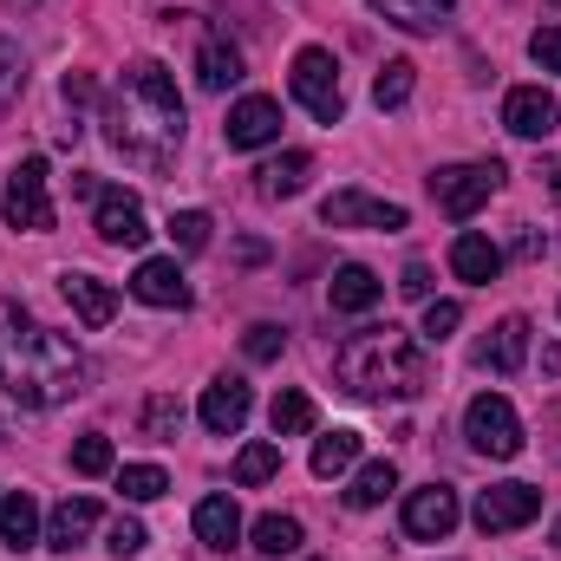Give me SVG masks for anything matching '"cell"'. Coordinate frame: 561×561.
I'll return each instance as SVG.
<instances>
[{"label":"cell","mask_w":561,"mask_h":561,"mask_svg":"<svg viewBox=\"0 0 561 561\" xmlns=\"http://www.w3.org/2000/svg\"><path fill=\"white\" fill-rule=\"evenodd\" d=\"M0 392L26 412H53L85 392V353L66 333L39 327L20 300H0Z\"/></svg>","instance_id":"6da1fadb"},{"label":"cell","mask_w":561,"mask_h":561,"mask_svg":"<svg viewBox=\"0 0 561 561\" xmlns=\"http://www.w3.org/2000/svg\"><path fill=\"white\" fill-rule=\"evenodd\" d=\"M105 138L144 170H170L183 150V99L163 59H131L105 99Z\"/></svg>","instance_id":"7a4b0ae2"},{"label":"cell","mask_w":561,"mask_h":561,"mask_svg":"<svg viewBox=\"0 0 561 561\" xmlns=\"http://www.w3.org/2000/svg\"><path fill=\"white\" fill-rule=\"evenodd\" d=\"M333 379H340V392H353V399H366V405H386V399H424L431 392V359H424V346L412 333H399V327H366V333H353L346 346H340V359H333Z\"/></svg>","instance_id":"3957f363"},{"label":"cell","mask_w":561,"mask_h":561,"mask_svg":"<svg viewBox=\"0 0 561 561\" xmlns=\"http://www.w3.org/2000/svg\"><path fill=\"white\" fill-rule=\"evenodd\" d=\"M503 163L496 157H483V163H444V170H431V196H437V209L450 216V222H470L496 190H503Z\"/></svg>","instance_id":"277c9868"},{"label":"cell","mask_w":561,"mask_h":561,"mask_svg":"<svg viewBox=\"0 0 561 561\" xmlns=\"http://www.w3.org/2000/svg\"><path fill=\"white\" fill-rule=\"evenodd\" d=\"M0 216H7V229H26V236H39V229H53V190H46V157H20L13 170H7V190H0Z\"/></svg>","instance_id":"5b68a950"},{"label":"cell","mask_w":561,"mask_h":561,"mask_svg":"<svg viewBox=\"0 0 561 561\" xmlns=\"http://www.w3.org/2000/svg\"><path fill=\"white\" fill-rule=\"evenodd\" d=\"M287 85H294V99H300L320 125H340L346 92H340V66H333V53H327V46H300V53H294Z\"/></svg>","instance_id":"8992f818"},{"label":"cell","mask_w":561,"mask_h":561,"mask_svg":"<svg viewBox=\"0 0 561 561\" xmlns=\"http://www.w3.org/2000/svg\"><path fill=\"white\" fill-rule=\"evenodd\" d=\"M463 437H470V450H483V457L503 463V457L523 450V419H516V405L503 392H477L470 412H463Z\"/></svg>","instance_id":"52a82bcc"},{"label":"cell","mask_w":561,"mask_h":561,"mask_svg":"<svg viewBox=\"0 0 561 561\" xmlns=\"http://www.w3.org/2000/svg\"><path fill=\"white\" fill-rule=\"evenodd\" d=\"M536 516H542V490H536V483H496V490H483L477 510H470V523H477L483 536H510V529H523V523H536Z\"/></svg>","instance_id":"ba28073f"},{"label":"cell","mask_w":561,"mask_h":561,"mask_svg":"<svg viewBox=\"0 0 561 561\" xmlns=\"http://www.w3.org/2000/svg\"><path fill=\"white\" fill-rule=\"evenodd\" d=\"M320 222L327 229H405L412 216H405V203H379L366 190H333L320 203Z\"/></svg>","instance_id":"9c48e42d"},{"label":"cell","mask_w":561,"mask_h":561,"mask_svg":"<svg viewBox=\"0 0 561 561\" xmlns=\"http://www.w3.org/2000/svg\"><path fill=\"white\" fill-rule=\"evenodd\" d=\"M457 490L450 483H424V490H412L405 496V536L412 542H444L450 529H457Z\"/></svg>","instance_id":"30bf717a"},{"label":"cell","mask_w":561,"mask_h":561,"mask_svg":"<svg viewBox=\"0 0 561 561\" xmlns=\"http://www.w3.org/2000/svg\"><path fill=\"white\" fill-rule=\"evenodd\" d=\"M92 229H99V242H112V249H144V242H150L144 203L131 196V190H99V216H92Z\"/></svg>","instance_id":"8fae6325"},{"label":"cell","mask_w":561,"mask_h":561,"mask_svg":"<svg viewBox=\"0 0 561 561\" xmlns=\"http://www.w3.org/2000/svg\"><path fill=\"white\" fill-rule=\"evenodd\" d=\"M222 138H229V150H262V144H275L280 138V105H275V99H262V92L236 99V105H229Z\"/></svg>","instance_id":"7c38bea8"},{"label":"cell","mask_w":561,"mask_h":561,"mask_svg":"<svg viewBox=\"0 0 561 561\" xmlns=\"http://www.w3.org/2000/svg\"><path fill=\"white\" fill-rule=\"evenodd\" d=\"M249 412H255V392H249V379H209V392H203V405H196V419L209 424L216 437H236L242 424H249Z\"/></svg>","instance_id":"4fadbf2b"},{"label":"cell","mask_w":561,"mask_h":561,"mask_svg":"<svg viewBox=\"0 0 561 561\" xmlns=\"http://www.w3.org/2000/svg\"><path fill=\"white\" fill-rule=\"evenodd\" d=\"M236 79H242V46L222 26H203V39H196V85L203 92H229Z\"/></svg>","instance_id":"5bb4252c"},{"label":"cell","mask_w":561,"mask_h":561,"mask_svg":"<svg viewBox=\"0 0 561 561\" xmlns=\"http://www.w3.org/2000/svg\"><path fill=\"white\" fill-rule=\"evenodd\" d=\"M556 125H561V105L542 85H516V92L503 99V131H516V138H549Z\"/></svg>","instance_id":"9a60e30c"},{"label":"cell","mask_w":561,"mask_h":561,"mask_svg":"<svg viewBox=\"0 0 561 561\" xmlns=\"http://www.w3.org/2000/svg\"><path fill=\"white\" fill-rule=\"evenodd\" d=\"M523 359H529V320H523V313H510V320H496V327H490V340L477 346V366H483V373H496V379H510V373H523Z\"/></svg>","instance_id":"2e32d148"},{"label":"cell","mask_w":561,"mask_h":561,"mask_svg":"<svg viewBox=\"0 0 561 561\" xmlns=\"http://www.w3.org/2000/svg\"><path fill=\"white\" fill-rule=\"evenodd\" d=\"M131 294H138L144 307H170V313H183V307H190V280H183V268H176V262H163V255L138 262Z\"/></svg>","instance_id":"e0dca14e"},{"label":"cell","mask_w":561,"mask_h":561,"mask_svg":"<svg viewBox=\"0 0 561 561\" xmlns=\"http://www.w3.org/2000/svg\"><path fill=\"white\" fill-rule=\"evenodd\" d=\"M450 275H457V280H470V287H490V280L503 275V249H496L490 236L463 229V236L450 242Z\"/></svg>","instance_id":"ac0fdd59"},{"label":"cell","mask_w":561,"mask_h":561,"mask_svg":"<svg viewBox=\"0 0 561 561\" xmlns=\"http://www.w3.org/2000/svg\"><path fill=\"white\" fill-rule=\"evenodd\" d=\"M59 294H66V307H72L85 327H112V313H118V294H112L99 275H79V268H66V275H59Z\"/></svg>","instance_id":"d6986e66"},{"label":"cell","mask_w":561,"mask_h":561,"mask_svg":"<svg viewBox=\"0 0 561 561\" xmlns=\"http://www.w3.org/2000/svg\"><path fill=\"white\" fill-rule=\"evenodd\" d=\"M92 529H99V503H92V496H66V503L53 510V523H46V549L72 556V549H85Z\"/></svg>","instance_id":"ffe728a7"},{"label":"cell","mask_w":561,"mask_h":561,"mask_svg":"<svg viewBox=\"0 0 561 561\" xmlns=\"http://www.w3.org/2000/svg\"><path fill=\"white\" fill-rule=\"evenodd\" d=\"M379 294H386V280L373 275V268H359V262L333 268V280H327L333 313H373V307H379Z\"/></svg>","instance_id":"44dd1931"},{"label":"cell","mask_w":561,"mask_h":561,"mask_svg":"<svg viewBox=\"0 0 561 561\" xmlns=\"http://www.w3.org/2000/svg\"><path fill=\"white\" fill-rule=\"evenodd\" d=\"M196 536H203V549L229 556V549L242 542V510H236V496H203V503H196Z\"/></svg>","instance_id":"7402d4cb"},{"label":"cell","mask_w":561,"mask_h":561,"mask_svg":"<svg viewBox=\"0 0 561 561\" xmlns=\"http://www.w3.org/2000/svg\"><path fill=\"white\" fill-rule=\"evenodd\" d=\"M307 176H313V157H307V150H280L275 163L255 170V190H262L268 203H287V196L307 190Z\"/></svg>","instance_id":"603a6c76"},{"label":"cell","mask_w":561,"mask_h":561,"mask_svg":"<svg viewBox=\"0 0 561 561\" xmlns=\"http://www.w3.org/2000/svg\"><path fill=\"white\" fill-rule=\"evenodd\" d=\"M0 542H7L13 556H26V549L39 542V503H33L26 490L0 496Z\"/></svg>","instance_id":"cb8c5ba5"},{"label":"cell","mask_w":561,"mask_h":561,"mask_svg":"<svg viewBox=\"0 0 561 561\" xmlns=\"http://www.w3.org/2000/svg\"><path fill=\"white\" fill-rule=\"evenodd\" d=\"M300 542H307V529H300L294 516H262V523L249 529V549H262L268 561H287V556H300Z\"/></svg>","instance_id":"d4e9b609"},{"label":"cell","mask_w":561,"mask_h":561,"mask_svg":"<svg viewBox=\"0 0 561 561\" xmlns=\"http://www.w3.org/2000/svg\"><path fill=\"white\" fill-rule=\"evenodd\" d=\"M353 463H359V431H327V437L313 444V477H320V483L346 477Z\"/></svg>","instance_id":"484cf974"},{"label":"cell","mask_w":561,"mask_h":561,"mask_svg":"<svg viewBox=\"0 0 561 561\" xmlns=\"http://www.w3.org/2000/svg\"><path fill=\"white\" fill-rule=\"evenodd\" d=\"M392 490H399V470H392L386 457H373V463H359V477L346 483V503H353V510H379Z\"/></svg>","instance_id":"4316f807"},{"label":"cell","mask_w":561,"mask_h":561,"mask_svg":"<svg viewBox=\"0 0 561 561\" xmlns=\"http://www.w3.org/2000/svg\"><path fill=\"white\" fill-rule=\"evenodd\" d=\"M392 26H405V33H437V20L457 7V0H373Z\"/></svg>","instance_id":"83f0119b"},{"label":"cell","mask_w":561,"mask_h":561,"mask_svg":"<svg viewBox=\"0 0 561 561\" xmlns=\"http://www.w3.org/2000/svg\"><path fill=\"white\" fill-rule=\"evenodd\" d=\"M412 85H419V66H412V59H386L379 79H373V105H379V112H399V105L412 99Z\"/></svg>","instance_id":"f1b7e54d"},{"label":"cell","mask_w":561,"mask_h":561,"mask_svg":"<svg viewBox=\"0 0 561 561\" xmlns=\"http://www.w3.org/2000/svg\"><path fill=\"white\" fill-rule=\"evenodd\" d=\"M268 477H280V444H242V450H236V483L255 490V483H268Z\"/></svg>","instance_id":"f546056e"},{"label":"cell","mask_w":561,"mask_h":561,"mask_svg":"<svg viewBox=\"0 0 561 561\" xmlns=\"http://www.w3.org/2000/svg\"><path fill=\"white\" fill-rule=\"evenodd\" d=\"M268 424H275V437H307V431H313V399H307V392H280Z\"/></svg>","instance_id":"4dcf8cb0"},{"label":"cell","mask_w":561,"mask_h":561,"mask_svg":"<svg viewBox=\"0 0 561 561\" xmlns=\"http://www.w3.org/2000/svg\"><path fill=\"white\" fill-rule=\"evenodd\" d=\"M209 229H216V222H209L203 209H176V216H170V242H176L183 255H203V249H209Z\"/></svg>","instance_id":"1f68e13d"},{"label":"cell","mask_w":561,"mask_h":561,"mask_svg":"<svg viewBox=\"0 0 561 561\" xmlns=\"http://www.w3.org/2000/svg\"><path fill=\"white\" fill-rule=\"evenodd\" d=\"M118 490H125L131 503H157V496L170 490V477H163L157 463H125V470H118Z\"/></svg>","instance_id":"d6a6232c"},{"label":"cell","mask_w":561,"mask_h":561,"mask_svg":"<svg viewBox=\"0 0 561 561\" xmlns=\"http://www.w3.org/2000/svg\"><path fill=\"white\" fill-rule=\"evenodd\" d=\"M20 92H26V53L13 39H0V112H13Z\"/></svg>","instance_id":"836d02e7"},{"label":"cell","mask_w":561,"mask_h":561,"mask_svg":"<svg viewBox=\"0 0 561 561\" xmlns=\"http://www.w3.org/2000/svg\"><path fill=\"white\" fill-rule=\"evenodd\" d=\"M72 470H79V477H105V470H112V437H105V431H85V437L72 444Z\"/></svg>","instance_id":"e575fe53"},{"label":"cell","mask_w":561,"mask_h":561,"mask_svg":"<svg viewBox=\"0 0 561 561\" xmlns=\"http://www.w3.org/2000/svg\"><path fill=\"white\" fill-rule=\"evenodd\" d=\"M176 424H183V405H176L170 392H157V399L144 405V437H157V444H170V437H176Z\"/></svg>","instance_id":"d590c367"},{"label":"cell","mask_w":561,"mask_h":561,"mask_svg":"<svg viewBox=\"0 0 561 561\" xmlns=\"http://www.w3.org/2000/svg\"><path fill=\"white\" fill-rule=\"evenodd\" d=\"M457 320H463V307H457V300H424V340H431V346H444V340H450V333H457Z\"/></svg>","instance_id":"8d00e7d4"},{"label":"cell","mask_w":561,"mask_h":561,"mask_svg":"<svg viewBox=\"0 0 561 561\" xmlns=\"http://www.w3.org/2000/svg\"><path fill=\"white\" fill-rule=\"evenodd\" d=\"M280 346H287V333H280L275 320H255V327L242 333V353H249V359H262V366L280 359Z\"/></svg>","instance_id":"74e56055"},{"label":"cell","mask_w":561,"mask_h":561,"mask_svg":"<svg viewBox=\"0 0 561 561\" xmlns=\"http://www.w3.org/2000/svg\"><path fill=\"white\" fill-rule=\"evenodd\" d=\"M144 542H150V536H144V523H138V516H118V523H112V536H105V549H112L118 561L144 556Z\"/></svg>","instance_id":"f35d334b"},{"label":"cell","mask_w":561,"mask_h":561,"mask_svg":"<svg viewBox=\"0 0 561 561\" xmlns=\"http://www.w3.org/2000/svg\"><path fill=\"white\" fill-rule=\"evenodd\" d=\"M529 59H536L542 72H561V26H536V33H529Z\"/></svg>","instance_id":"ab89813d"},{"label":"cell","mask_w":561,"mask_h":561,"mask_svg":"<svg viewBox=\"0 0 561 561\" xmlns=\"http://www.w3.org/2000/svg\"><path fill=\"white\" fill-rule=\"evenodd\" d=\"M399 294H405V300H431V268H424V262H405V275H399Z\"/></svg>","instance_id":"60d3db41"},{"label":"cell","mask_w":561,"mask_h":561,"mask_svg":"<svg viewBox=\"0 0 561 561\" xmlns=\"http://www.w3.org/2000/svg\"><path fill=\"white\" fill-rule=\"evenodd\" d=\"M66 105H92V79L85 72H66Z\"/></svg>","instance_id":"b9f144b4"},{"label":"cell","mask_w":561,"mask_h":561,"mask_svg":"<svg viewBox=\"0 0 561 561\" xmlns=\"http://www.w3.org/2000/svg\"><path fill=\"white\" fill-rule=\"evenodd\" d=\"M542 176H549V190H556V203H561V163H542Z\"/></svg>","instance_id":"7bdbcfd3"},{"label":"cell","mask_w":561,"mask_h":561,"mask_svg":"<svg viewBox=\"0 0 561 561\" xmlns=\"http://www.w3.org/2000/svg\"><path fill=\"white\" fill-rule=\"evenodd\" d=\"M549 542H556V549H561V516H556V536H549Z\"/></svg>","instance_id":"ee69618b"},{"label":"cell","mask_w":561,"mask_h":561,"mask_svg":"<svg viewBox=\"0 0 561 561\" xmlns=\"http://www.w3.org/2000/svg\"><path fill=\"white\" fill-rule=\"evenodd\" d=\"M549 7H561V0H549Z\"/></svg>","instance_id":"f6af8a7d"}]
</instances>
